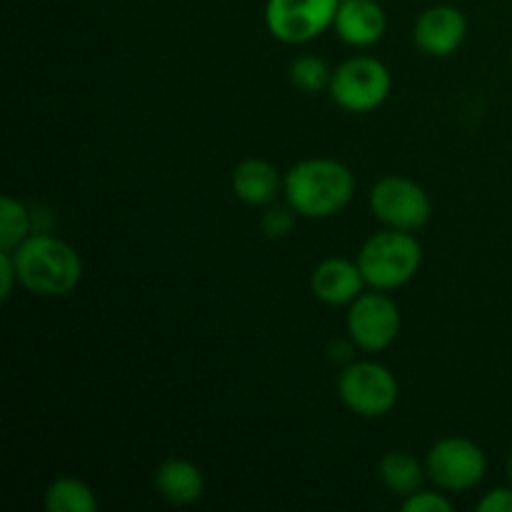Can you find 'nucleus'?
<instances>
[{
	"mask_svg": "<svg viewBox=\"0 0 512 512\" xmlns=\"http://www.w3.org/2000/svg\"><path fill=\"white\" fill-rule=\"evenodd\" d=\"M285 203L308 220H325L343 213L355 195V175L333 158H308L285 173Z\"/></svg>",
	"mask_w": 512,
	"mask_h": 512,
	"instance_id": "f257e3e1",
	"label": "nucleus"
},
{
	"mask_svg": "<svg viewBox=\"0 0 512 512\" xmlns=\"http://www.w3.org/2000/svg\"><path fill=\"white\" fill-rule=\"evenodd\" d=\"M10 253L18 270V283L40 298H63L73 293L83 278L78 250L48 233H33Z\"/></svg>",
	"mask_w": 512,
	"mask_h": 512,
	"instance_id": "f03ea898",
	"label": "nucleus"
},
{
	"mask_svg": "<svg viewBox=\"0 0 512 512\" xmlns=\"http://www.w3.org/2000/svg\"><path fill=\"white\" fill-rule=\"evenodd\" d=\"M360 273L373 290H395L418 275L423 265V245L408 230L385 228L365 240L358 253Z\"/></svg>",
	"mask_w": 512,
	"mask_h": 512,
	"instance_id": "7ed1b4c3",
	"label": "nucleus"
},
{
	"mask_svg": "<svg viewBox=\"0 0 512 512\" xmlns=\"http://www.w3.org/2000/svg\"><path fill=\"white\" fill-rule=\"evenodd\" d=\"M393 75L383 60L373 55H355L343 60L330 78V98L348 113H373L388 100Z\"/></svg>",
	"mask_w": 512,
	"mask_h": 512,
	"instance_id": "20e7f679",
	"label": "nucleus"
},
{
	"mask_svg": "<svg viewBox=\"0 0 512 512\" xmlns=\"http://www.w3.org/2000/svg\"><path fill=\"white\" fill-rule=\"evenodd\" d=\"M338 395L350 413L360 418H383L398 405L400 385L385 365L360 360L340 373Z\"/></svg>",
	"mask_w": 512,
	"mask_h": 512,
	"instance_id": "39448f33",
	"label": "nucleus"
},
{
	"mask_svg": "<svg viewBox=\"0 0 512 512\" xmlns=\"http://www.w3.org/2000/svg\"><path fill=\"white\" fill-rule=\"evenodd\" d=\"M370 210L385 228L415 233L428 225L430 215H433V200L415 180L403 178V175H388L370 190Z\"/></svg>",
	"mask_w": 512,
	"mask_h": 512,
	"instance_id": "423d86ee",
	"label": "nucleus"
},
{
	"mask_svg": "<svg viewBox=\"0 0 512 512\" xmlns=\"http://www.w3.org/2000/svg\"><path fill=\"white\" fill-rule=\"evenodd\" d=\"M425 470L438 488L463 493L483 483L488 458H485V450L473 440L443 438L425 455Z\"/></svg>",
	"mask_w": 512,
	"mask_h": 512,
	"instance_id": "0eeeda50",
	"label": "nucleus"
},
{
	"mask_svg": "<svg viewBox=\"0 0 512 512\" xmlns=\"http://www.w3.org/2000/svg\"><path fill=\"white\" fill-rule=\"evenodd\" d=\"M340 0H268L265 25L280 43L303 45L333 28Z\"/></svg>",
	"mask_w": 512,
	"mask_h": 512,
	"instance_id": "6e6552de",
	"label": "nucleus"
},
{
	"mask_svg": "<svg viewBox=\"0 0 512 512\" xmlns=\"http://www.w3.org/2000/svg\"><path fill=\"white\" fill-rule=\"evenodd\" d=\"M403 318L393 298L385 290L363 293L350 303L348 310V335L360 350L380 353L388 350L398 340Z\"/></svg>",
	"mask_w": 512,
	"mask_h": 512,
	"instance_id": "1a4fd4ad",
	"label": "nucleus"
},
{
	"mask_svg": "<svg viewBox=\"0 0 512 512\" xmlns=\"http://www.w3.org/2000/svg\"><path fill=\"white\" fill-rule=\"evenodd\" d=\"M465 35H468V18L455 5H433L423 10L413 28L415 45L433 58L453 55L465 43Z\"/></svg>",
	"mask_w": 512,
	"mask_h": 512,
	"instance_id": "9d476101",
	"label": "nucleus"
},
{
	"mask_svg": "<svg viewBox=\"0 0 512 512\" xmlns=\"http://www.w3.org/2000/svg\"><path fill=\"white\" fill-rule=\"evenodd\" d=\"M333 28L345 45L370 48L385 35L388 18L378 0H340Z\"/></svg>",
	"mask_w": 512,
	"mask_h": 512,
	"instance_id": "9b49d317",
	"label": "nucleus"
},
{
	"mask_svg": "<svg viewBox=\"0 0 512 512\" xmlns=\"http://www.w3.org/2000/svg\"><path fill=\"white\" fill-rule=\"evenodd\" d=\"M365 278L360 273L358 260H345V258H328L313 270L310 275V290L315 298L325 305H350L358 295H363Z\"/></svg>",
	"mask_w": 512,
	"mask_h": 512,
	"instance_id": "f8f14e48",
	"label": "nucleus"
},
{
	"mask_svg": "<svg viewBox=\"0 0 512 512\" xmlns=\"http://www.w3.org/2000/svg\"><path fill=\"white\" fill-rule=\"evenodd\" d=\"M230 185H233L235 198L243 200L245 205H270L283 190L285 178H280L278 168L273 163L263 158H248L233 170V178H230Z\"/></svg>",
	"mask_w": 512,
	"mask_h": 512,
	"instance_id": "ddd939ff",
	"label": "nucleus"
},
{
	"mask_svg": "<svg viewBox=\"0 0 512 512\" xmlns=\"http://www.w3.org/2000/svg\"><path fill=\"white\" fill-rule=\"evenodd\" d=\"M153 483L160 498L170 505H178V508L198 503L205 493L203 470L183 458L165 460V463L155 470Z\"/></svg>",
	"mask_w": 512,
	"mask_h": 512,
	"instance_id": "4468645a",
	"label": "nucleus"
},
{
	"mask_svg": "<svg viewBox=\"0 0 512 512\" xmlns=\"http://www.w3.org/2000/svg\"><path fill=\"white\" fill-rule=\"evenodd\" d=\"M425 465H420V460L415 455L405 453V450H390L380 458L378 465V478L385 488L390 490L398 498H408V495L423 490L425 483Z\"/></svg>",
	"mask_w": 512,
	"mask_h": 512,
	"instance_id": "2eb2a0df",
	"label": "nucleus"
},
{
	"mask_svg": "<svg viewBox=\"0 0 512 512\" xmlns=\"http://www.w3.org/2000/svg\"><path fill=\"white\" fill-rule=\"evenodd\" d=\"M45 510L48 512H95L98 510V498L93 488L80 478H55L45 490Z\"/></svg>",
	"mask_w": 512,
	"mask_h": 512,
	"instance_id": "dca6fc26",
	"label": "nucleus"
},
{
	"mask_svg": "<svg viewBox=\"0 0 512 512\" xmlns=\"http://www.w3.org/2000/svg\"><path fill=\"white\" fill-rule=\"evenodd\" d=\"M33 235V213L28 205L5 195L0 200V250H15Z\"/></svg>",
	"mask_w": 512,
	"mask_h": 512,
	"instance_id": "f3484780",
	"label": "nucleus"
},
{
	"mask_svg": "<svg viewBox=\"0 0 512 512\" xmlns=\"http://www.w3.org/2000/svg\"><path fill=\"white\" fill-rule=\"evenodd\" d=\"M290 83L295 85L303 93L315 95L323 93L330 88V78H333V70L328 68L325 60H320L318 55H298V58L290 63Z\"/></svg>",
	"mask_w": 512,
	"mask_h": 512,
	"instance_id": "a211bd4d",
	"label": "nucleus"
},
{
	"mask_svg": "<svg viewBox=\"0 0 512 512\" xmlns=\"http://www.w3.org/2000/svg\"><path fill=\"white\" fill-rule=\"evenodd\" d=\"M295 220H298V213H295L288 203L273 205V208L265 210L263 218H260V230H263L265 238L283 240L293 233Z\"/></svg>",
	"mask_w": 512,
	"mask_h": 512,
	"instance_id": "6ab92c4d",
	"label": "nucleus"
},
{
	"mask_svg": "<svg viewBox=\"0 0 512 512\" xmlns=\"http://www.w3.org/2000/svg\"><path fill=\"white\" fill-rule=\"evenodd\" d=\"M405 512H453V503L443 493L433 490H418L403 500Z\"/></svg>",
	"mask_w": 512,
	"mask_h": 512,
	"instance_id": "aec40b11",
	"label": "nucleus"
},
{
	"mask_svg": "<svg viewBox=\"0 0 512 512\" xmlns=\"http://www.w3.org/2000/svg\"><path fill=\"white\" fill-rule=\"evenodd\" d=\"M18 283V270L10 250H0V300H8L13 293V285Z\"/></svg>",
	"mask_w": 512,
	"mask_h": 512,
	"instance_id": "412c9836",
	"label": "nucleus"
},
{
	"mask_svg": "<svg viewBox=\"0 0 512 512\" xmlns=\"http://www.w3.org/2000/svg\"><path fill=\"white\" fill-rule=\"evenodd\" d=\"M480 512H512V485L510 488H495L478 503Z\"/></svg>",
	"mask_w": 512,
	"mask_h": 512,
	"instance_id": "4be33fe9",
	"label": "nucleus"
},
{
	"mask_svg": "<svg viewBox=\"0 0 512 512\" xmlns=\"http://www.w3.org/2000/svg\"><path fill=\"white\" fill-rule=\"evenodd\" d=\"M508 480H510V485H512V450H510V458H508Z\"/></svg>",
	"mask_w": 512,
	"mask_h": 512,
	"instance_id": "5701e85b",
	"label": "nucleus"
}]
</instances>
